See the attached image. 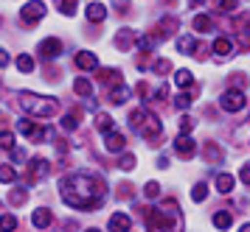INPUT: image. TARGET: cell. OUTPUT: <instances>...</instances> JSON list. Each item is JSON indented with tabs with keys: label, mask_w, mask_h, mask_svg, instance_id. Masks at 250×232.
Wrapping results in <instances>:
<instances>
[{
	"label": "cell",
	"mask_w": 250,
	"mask_h": 232,
	"mask_svg": "<svg viewBox=\"0 0 250 232\" xmlns=\"http://www.w3.org/2000/svg\"><path fill=\"white\" fill-rule=\"evenodd\" d=\"M239 232H250V224H242V227H239Z\"/></svg>",
	"instance_id": "obj_38"
},
{
	"label": "cell",
	"mask_w": 250,
	"mask_h": 232,
	"mask_svg": "<svg viewBox=\"0 0 250 232\" xmlns=\"http://www.w3.org/2000/svg\"><path fill=\"white\" fill-rule=\"evenodd\" d=\"M20 107L25 112H31L37 118H51V115H57L59 104L54 98H40L34 92H20Z\"/></svg>",
	"instance_id": "obj_2"
},
{
	"label": "cell",
	"mask_w": 250,
	"mask_h": 232,
	"mask_svg": "<svg viewBox=\"0 0 250 232\" xmlns=\"http://www.w3.org/2000/svg\"><path fill=\"white\" fill-rule=\"evenodd\" d=\"M174 151H177L180 157H186V160H188V157H194V151H197V143H194L188 134H180V137L174 140Z\"/></svg>",
	"instance_id": "obj_7"
},
{
	"label": "cell",
	"mask_w": 250,
	"mask_h": 232,
	"mask_svg": "<svg viewBox=\"0 0 250 232\" xmlns=\"http://www.w3.org/2000/svg\"><path fill=\"white\" fill-rule=\"evenodd\" d=\"M191 129H194V121L188 118V115H183V118H180V132H183V134H188Z\"/></svg>",
	"instance_id": "obj_32"
},
{
	"label": "cell",
	"mask_w": 250,
	"mask_h": 232,
	"mask_svg": "<svg viewBox=\"0 0 250 232\" xmlns=\"http://www.w3.org/2000/svg\"><path fill=\"white\" fill-rule=\"evenodd\" d=\"M96 126H99V132L110 134L115 123H113V118H110V115H104V112H102V115H96Z\"/></svg>",
	"instance_id": "obj_17"
},
{
	"label": "cell",
	"mask_w": 250,
	"mask_h": 232,
	"mask_svg": "<svg viewBox=\"0 0 250 232\" xmlns=\"http://www.w3.org/2000/svg\"><path fill=\"white\" fill-rule=\"evenodd\" d=\"M40 54L45 56V59H54V56L62 54V42L54 39V36H51V39H42V42H40Z\"/></svg>",
	"instance_id": "obj_10"
},
{
	"label": "cell",
	"mask_w": 250,
	"mask_h": 232,
	"mask_svg": "<svg viewBox=\"0 0 250 232\" xmlns=\"http://www.w3.org/2000/svg\"><path fill=\"white\" fill-rule=\"evenodd\" d=\"M132 168H135V157L132 154L121 157V171H132Z\"/></svg>",
	"instance_id": "obj_33"
},
{
	"label": "cell",
	"mask_w": 250,
	"mask_h": 232,
	"mask_svg": "<svg viewBox=\"0 0 250 232\" xmlns=\"http://www.w3.org/2000/svg\"><path fill=\"white\" fill-rule=\"evenodd\" d=\"M73 89H76V95L87 98V95L93 92V84H90V81H87L84 76H79V78H76V84H73Z\"/></svg>",
	"instance_id": "obj_15"
},
{
	"label": "cell",
	"mask_w": 250,
	"mask_h": 232,
	"mask_svg": "<svg viewBox=\"0 0 250 232\" xmlns=\"http://www.w3.org/2000/svg\"><path fill=\"white\" fill-rule=\"evenodd\" d=\"M48 171H51V162L48 160H31V165H28V182H40L42 177H48Z\"/></svg>",
	"instance_id": "obj_6"
},
{
	"label": "cell",
	"mask_w": 250,
	"mask_h": 232,
	"mask_svg": "<svg viewBox=\"0 0 250 232\" xmlns=\"http://www.w3.org/2000/svg\"><path fill=\"white\" fill-rule=\"evenodd\" d=\"M216 190H219L222 196L230 193V190H233V177H230V174H219V177H216Z\"/></svg>",
	"instance_id": "obj_14"
},
{
	"label": "cell",
	"mask_w": 250,
	"mask_h": 232,
	"mask_svg": "<svg viewBox=\"0 0 250 232\" xmlns=\"http://www.w3.org/2000/svg\"><path fill=\"white\" fill-rule=\"evenodd\" d=\"M17 70H20V73H31V70H34V59L28 54H20L17 56Z\"/></svg>",
	"instance_id": "obj_19"
},
{
	"label": "cell",
	"mask_w": 250,
	"mask_h": 232,
	"mask_svg": "<svg viewBox=\"0 0 250 232\" xmlns=\"http://www.w3.org/2000/svg\"><path fill=\"white\" fill-rule=\"evenodd\" d=\"M230 221H233V218H230V213H216V215H214V227H216V230H228Z\"/></svg>",
	"instance_id": "obj_24"
},
{
	"label": "cell",
	"mask_w": 250,
	"mask_h": 232,
	"mask_svg": "<svg viewBox=\"0 0 250 232\" xmlns=\"http://www.w3.org/2000/svg\"><path fill=\"white\" fill-rule=\"evenodd\" d=\"M9 65V54H6V51H0V67H6Z\"/></svg>",
	"instance_id": "obj_37"
},
{
	"label": "cell",
	"mask_w": 250,
	"mask_h": 232,
	"mask_svg": "<svg viewBox=\"0 0 250 232\" xmlns=\"http://www.w3.org/2000/svg\"><path fill=\"white\" fill-rule=\"evenodd\" d=\"M219 107L225 112H239L245 107V92H242V89H228L225 95L219 98Z\"/></svg>",
	"instance_id": "obj_4"
},
{
	"label": "cell",
	"mask_w": 250,
	"mask_h": 232,
	"mask_svg": "<svg viewBox=\"0 0 250 232\" xmlns=\"http://www.w3.org/2000/svg\"><path fill=\"white\" fill-rule=\"evenodd\" d=\"M171 65L166 62V59H160V62H155V73H169Z\"/></svg>",
	"instance_id": "obj_36"
},
{
	"label": "cell",
	"mask_w": 250,
	"mask_h": 232,
	"mask_svg": "<svg viewBox=\"0 0 250 232\" xmlns=\"http://www.w3.org/2000/svg\"><path fill=\"white\" fill-rule=\"evenodd\" d=\"M31 221H34V227H40V230H45L48 224H51V213H48V210H37Z\"/></svg>",
	"instance_id": "obj_22"
},
{
	"label": "cell",
	"mask_w": 250,
	"mask_h": 232,
	"mask_svg": "<svg viewBox=\"0 0 250 232\" xmlns=\"http://www.w3.org/2000/svg\"><path fill=\"white\" fill-rule=\"evenodd\" d=\"M20 17H23L25 25H34L37 20L45 17V3H42V0H31V3H25V9L20 11Z\"/></svg>",
	"instance_id": "obj_3"
},
{
	"label": "cell",
	"mask_w": 250,
	"mask_h": 232,
	"mask_svg": "<svg viewBox=\"0 0 250 232\" xmlns=\"http://www.w3.org/2000/svg\"><path fill=\"white\" fill-rule=\"evenodd\" d=\"M59 11H62V14H73V11H76V0H59Z\"/></svg>",
	"instance_id": "obj_30"
},
{
	"label": "cell",
	"mask_w": 250,
	"mask_h": 232,
	"mask_svg": "<svg viewBox=\"0 0 250 232\" xmlns=\"http://www.w3.org/2000/svg\"><path fill=\"white\" fill-rule=\"evenodd\" d=\"M214 54L219 56V59H228V56L233 54V42H230L228 36H219V39H214Z\"/></svg>",
	"instance_id": "obj_12"
},
{
	"label": "cell",
	"mask_w": 250,
	"mask_h": 232,
	"mask_svg": "<svg viewBox=\"0 0 250 232\" xmlns=\"http://www.w3.org/2000/svg\"><path fill=\"white\" fill-rule=\"evenodd\" d=\"M146 196H149V199H158V196H160V185H158V182H149V185H146Z\"/></svg>",
	"instance_id": "obj_34"
},
{
	"label": "cell",
	"mask_w": 250,
	"mask_h": 232,
	"mask_svg": "<svg viewBox=\"0 0 250 232\" xmlns=\"http://www.w3.org/2000/svg\"><path fill=\"white\" fill-rule=\"evenodd\" d=\"M132 221H129V215L126 213H113L110 215V232H129Z\"/></svg>",
	"instance_id": "obj_9"
},
{
	"label": "cell",
	"mask_w": 250,
	"mask_h": 232,
	"mask_svg": "<svg viewBox=\"0 0 250 232\" xmlns=\"http://www.w3.org/2000/svg\"><path fill=\"white\" fill-rule=\"evenodd\" d=\"M87 232H102V230H87Z\"/></svg>",
	"instance_id": "obj_39"
},
{
	"label": "cell",
	"mask_w": 250,
	"mask_h": 232,
	"mask_svg": "<svg viewBox=\"0 0 250 232\" xmlns=\"http://www.w3.org/2000/svg\"><path fill=\"white\" fill-rule=\"evenodd\" d=\"M174 107H177V109H188V107H191V95H188V92H180V95L174 98Z\"/></svg>",
	"instance_id": "obj_28"
},
{
	"label": "cell",
	"mask_w": 250,
	"mask_h": 232,
	"mask_svg": "<svg viewBox=\"0 0 250 232\" xmlns=\"http://www.w3.org/2000/svg\"><path fill=\"white\" fill-rule=\"evenodd\" d=\"M59 193H62V201L76 207V210H93L99 199L104 193V185L96 177H87V174H70L59 182Z\"/></svg>",
	"instance_id": "obj_1"
},
{
	"label": "cell",
	"mask_w": 250,
	"mask_h": 232,
	"mask_svg": "<svg viewBox=\"0 0 250 232\" xmlns=\"http://www.w3.org/2000/svg\"><path fill=\"white\" fill-rule=\"evenodd\" d=\"M124 134H118V132H110V134H104V148L107 151H113V154H118V151H124Z\"/></svg>",
	"instance_id": "obj_8"
},
{
	"label": "cell",
	"mask_w": 250,
	"mask_h": 232,
	"mask_svg": "<svg viewBox=\"0 0 250 232\" xmlns=\"http://www.w3.org/2000/svg\"><path fill=\"white\" fill-rule=\"evenodd\" d=\"M76 67H82V70H96L99 67V59L90 51H82V54H76Z\"/></svg>",
	"instance_id": "obj_11"
},
{
	"label": "cell",
	"mask_w": 250,
	"mask_h": 232,
	"mask_svg": "<svg viewBox=\"0 0 250 232\" xmlns=\"http://www.w3.org/2000/svg\"><path fill=\"white\" fill-rule=\"evenodd\" d=\"M17 227V218L14 215H0V232H12Z\"/></svg>",
	"instance_id": "obj_27"
},
{
	"label": "cell",
	"mask_w": 250,
	"mask_h": 232,
	"mask_svg": "<svg viewBox=\"0 0 250 232\" xmlns=\"http://www.w3.org/2000/svg\"><path fill=\"white\" fill-rule=\"evenodd\" d=\"M194 28H197L200 34H205V31H211V28H214V22H211L208 14H197V17H194Z\"/></svg>",
	"instance_id": "obj_16"
},
{
	"label": "cell",
	"mask_w": 250,
	"mask_h": 232,
	"mask_svg": "<svg viewBox=\"0 0 250 232\" xmlns=\"http://www.w3.org/2000/svg\"><path fill=\"white\" fill-rule=\"evenodd\" d=\"M20 132L31 140V143H40L42 137H48V129L45 126H34L31 121H20Z\"/></svg>",
	"instance_id": "obj_5"
},
{
	"label": "cell",
	"mask_w": 250,
	"mask_h": 232,
	"mask_svg": "<svg viewBox=\"0 0 250 232\" xmlns=\"http://www.w3.org/2000/svg\"><path fill=\"white\" fill-rule=\"evenodd\" d=\"M110 98H113V104H124L126 98H129V87H124V84H118V87L110 92Z\"/></svg>",
	"instance_id": "obj_21"
},
{
	"label": "cell",
	"mask_w": 250,
	"mask_h": 232,
	"mask_svg": "<svg viewBox=\"0 0 250 232\" xmlns=\"http://www.w3.org/2000/svg\"><path fill=\"white\" fill-rule=\"evenodd\" d=\"M239 9V0H219V11H236Z\"/></svg>",
	"instance_id": "obj_31"
},
{
	"label": "cell",
	"mask_w": 250,
	"mask_h": 232,
	"mask_svg": "<svg viewBox=\"0 0 250 232\" xmlns=\"http://www.w3.org/2000/svg\"><path fill=\"white\" fill-rule=\"evenodd\" d=\"M0 148L14 151V132H0Z\"/></svg>",
	"instance_id": "obj_26"
},
{
	"label": "cell",
	"mask_w": 250,
	"mask_h": 232,
	"mask_svg": "<svg viewBox=\"0 0 250 232\" xmlns=\"http://www.w3.org/2000/svg\"><path fill=\"white\" fill-rule=\"evenodd\" d=\"M205 196H208V188H205L203 182H200V185L191 190V199H194V201H205Z\"/></svg>",
	"instance_id": "obj_29"
},
{
	"label": "cell",
	"mask_w": 250,
	"mask_h": 232,
	"mask_svg": "<svg viewBox=\"0 0 250 232\" xmlns=\"http://www.w3.org/2000/svg\"><path fill=\"white\" fill-rule=\"evenodd\" d=\"M174 84H177V87H191L194 76L188 73V70H177V73H174Z\"/></svg>",
	"instance_id": "obj_20"
},
{
	"label": "cell",
	"mask_w": 250,
	"mask_h": 232,
	"mask_svg": "<svg viewBox=\"0 0 250 232\" xmlns=\"http://www.w3.org/2000/svg\"><path fill=\"white\" fill-rule=\"evenodd\" d=\"M104 17H107V6L104 3H90L87 6V20L90 22H102Z\"/></svg>",
	"instance_id": "obj_13"
},
{
	"label": "cell",
	"mask_w": 250,
	"mask_h": 232,
	"mask_svg": "<svg viewBox=\"0 0 250 232\" xmlns=\"http://www.w3.org/2000/svg\"><path fill=\"white\" fill-rule=\"evenodd\" d=\"M14 179H17V174H14L12 165H0V182H3V185H9Z\"/></svg>",
	"instance_id": "obj_25"
},
{
	"label": "cell",
	"mask_w": 250,
	"mask_h": 232,
	"mask_svg": "<svg viewBox=\"0 0 250 232\" xmlns=\"http://www.w3.org/2000/svg\"><path fill=\"white\" fill-rule=\"evenodd\" d=\"M59 126H62L65 132H73V129L79 126V112H70V115H65V118L59 121Z\"/></svg>",
	"instance_id": "obj_18"
},
{
	"label": "cell",
	"mask_w": 250,
	"mask_h": 232,
	"mask_svg": "<svg viewBox=\"0 0 250 232\" xmlns=\"http://www.w3.org/2000/svg\"><path fill=\"white\" fill-rule=\"evenodd\" d=\"M239 179H242L245 185H250V162H245V165H242V171H239Z\"/></svg>",
	"instance_id": "obj_35"
},
{
	"label": "cell",
	"mask_w": 250,
	"mask_h": 232,
	"mask_svg": "<svg viewBox=\"0 0 250 232\" xmlns=\"http://www.w3.org/2000/svg\"><path fill=\"white\" fill-rule=\"evenodd\" d=\"M177 51H183V54H191V51H197L194 36H180V39H177Z\"/></svg>",
	"instance_id": "obj_23"
}]
</instances>
